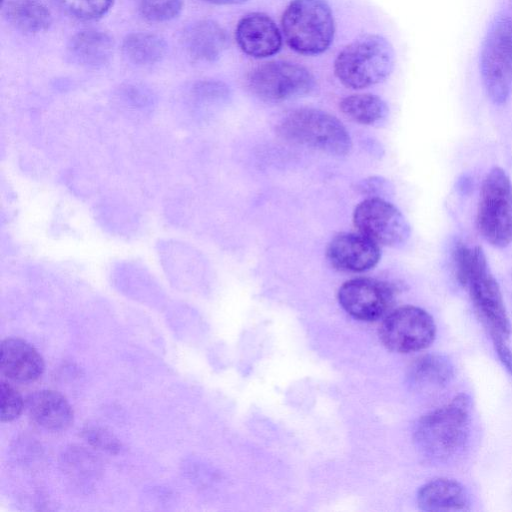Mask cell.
Instances as JSON below:
<instances>
[{
	"label": "cell",
	"instance_id": "obj_5",
	"mask_svg": "<svg viewBox=\"0 0 512 512\" xmlns=\"http://www.w3.org/2000/svg\"><path fill=\"white\" fill-rule=\"evenodd\" d=\"M277 130L287 141L330 155H346L352 147L350 135L341 121L316 108L290 112L280 121Z\"/></svg>",
	"mask_w": 512,
	"mask_h": 512
},
{
	"label": "cell",
	"instance_id": "obj_27",
	"mask_svg": "<svg viewBox=\"0 0 512 512\" xmlns=\"http://www.w3.org/2000/svg\"><path fill=\"white\" fill-rule=\"evenodd\" d=\"M493 345L496 351V354L505 367V369L512 375V351L506 345L505 340H493Z\"/></svg>",
	"mask_w": 512,
	"mask_h": 512
},
{
	"label": "cell",
	"instance_id": "obj_20",
	"mask_svg": "<svg viewBox=\"0 0 512 512\" xmlns=\"http://www.w3.org/2000/svg\"><path fill=\"white\" fill-rule=\"evenodd\" d=\"M5 14L13 26L28 33L44 31L52 23L49 9L40 0H11Z\"/></svg>",
	"mask_w": 512,
	"mask_h": 512
},
{
	"label": "cell",
	"instance_id": "obj_11",
	"mask_svg": "<svg viewBox=\"0 0 512 512\" xmlns=\"http://www.w3.org/2000/svg\"><path fill=\"white\" fill-rule=\"evenodd\" d=\"M342 308L351 316L373 321L392 306L394 289L386 282L371 278H355L345 282L338 291Z\"/></svg>",
	"mask_w": 512,
	"mask_h": 512
},
{
	"label": "cell",
	"instance_id": "obj_16",
	"mask_svg": "<svg viewBox=\"0 0 512 512\" xmlns=\"http://www.w3.org/2000/svg\"><path fill=\"white\" fill-rule=\"evenodd\" d=\"M26 408L30 418L47 430L62 431L73 423L71 405L62 394L54 390L33 392L26 400Z\"/></svg>",
	"mask_w": 512,
	"mask_h": 512
},
{
	"label": "cell",
	"instance_id": "obj_2",
	"mask_svg": "<svg viewBox=\"0 0 512 512\" xmlns=\"http://www.w3.org/2000/svg\"><path fill=\"white\" fill-rule=\"evenodd\" d=\"M470 398L459 394L446 405L424 415L417 423L414 440L426 457L446 461L465 447L470 432Z\"/></svg>",
	"mask_w": 512,
	"mask_h": 512
},
{
	"label": "cell",
	"instance_id": "obj_7",
	"mask_svg": "<svg viewBox=\"0 0 512 512\" xmlns=\"http://www.w3.org/2000/svg\"><path fill=\"white\" fill-rule=\"evenodd\" d=\"M480 73L484 90L497 105L512 93V19L499 16L491 24L480 52Z\"/></svg>",
	"mask_w": 512,
	"mask_h": 512
},
{
	"label": "cell",
	"instance_id": "obj_10",
	"mask_svg": "<svg viewBox=\"0 0 512 512\" xmlns=\"http://www.w3.org/2000/svg\"><path fill=\"white\" fill-rule=\"evenodd\" d=\"M353 222L358 231L378 245L398 247L410 236V225L401 211L380 197L360 202L354 210Z\"/></svg>",
	"mask_w": 512,
	"mask_h": 512
},
{
	"label": "cell",
	"instance_id": "obj_28",
	"mask_svg": "<svg viewBox=\"0 0 512 512\" xmlns=\"http://www.w3.org/2000/svg\"><path fill=\"white\" fill-rule=\"evenodd\" d=\"M212 4L217 5H232V4H240L246 2L247 0H203Z\"/></svg>",
	"mask_w": 512,
	"mask_h": 512
},
{
	"label": "cell",
	"instance_id": "obj_15",
	"mask_svg": "<svg viewBox=\"0 0 512 512\" xmlns=\"http://www.w3.org/2000/svg\"><path fill=\"white\" fill-rule=\"evenodd\" d=\"M187 54L195 61H216L227 47L225 30L212 20H199L188 25L182 35Z\"/></svg>",
	"mask_w": 512,
	"mask_h": 512
},
{
	"label": "cell",
	"instance_id": "obj_14",
	"mask_svg": "<svg viewBox=\"0 0 512 512\" xmlns=\"http://www.w3.org/2000/svg\"><path fill=\"white\" fill-rule=\"evenodd\" d=\"M0 369L10 380L31 382L44 371V361L38 351L20 338H7L1 343Z\"/></svg>",
	"mask_w": 512,
	"mask_h": 512
},
{
	"label": "cell",
	"instance_id": "obj_9",
	"mask_svg": "<svg viewBox=\"0 0 512 512\" xmlns=\"http://www.w3.org/2000/svg\"><path fill=\"white\" fill-rule=\"evenodd\" d=\"M382 343L391 351L410 353L429 347L436 337L432 316L416 306H403L386 316L379 330Z\"/></svg>",
	"mask_w": 512,
	"mask_h": 512
},
{
	"label": "cell",
	"instance_id": "obj_6",
	"mask_svg": "<svg viewBox=\"0 0 512 512\" xmlns=\"http://www.w3.org/2000/svg\"><path fill=\"white\" fill-rule=\"evenodd\" d=\"M476 225L494 247L505 248L512 242V183L500 167L492 168L483 179Z\"/></svg>",
	"mask_w": 512,
	"mask_h": 512
},
{
	"label": "cell",
	"instance_id": "obj_17",
	"mask_svg": "<svg viewBox=\"0 0 512 512\" xmlns=\"http://www.w3.org/2000/svg\"><path fill=\"white\" fill-rule=\"evenodd\" d=\"M417 503L429 512H456L470 509L469 494L458 481L437 478L424 484L418 491Z\"/></svg>",
	"mask_w": 512,
	"mask_h": 512
},
{
	"label": "cell",
	"instance_id": "obj_24",
	"mask_svg": "<svg viewBox=\"0 0 512 512\" xmlns=\"http://www.w3.org/2000/svg\"><path fill=\"white\" fill-rule=\"evenodd\" d=\"M183 8V0H139L142 16L152 22H166L177 17Z\"/></svg>",
	"mask_w": 512,
	"mask_h": 512
},
{
	"label": "cell",
	"instance_id": "obj_21",
	"mask_svg": "<svg viewBox=\"0 0 512 512\" xmlns=\"http://www.w3.org/2000/svg\"><path fill=\"white\" fill-rule=\"evenodd\" d=\"M122 48L126 59L130 63L141 67L160 62L167 50L164 39L148 32H136L127 35Z\"/></svg>",
	"mask_w": 512,
	"mask_h": 512
},
{
	"label": "cell",
	"instance_id": "obj_3",
	"mask_svg": "<svg viewBox=\"0 0 512 512\" xmlns=\"http://www.w3.org/2000/svg\"><path fill=\"white\" fill-rule=\"evenodd\" d=\"M394 65L395 53L389 41L367 34L343 48L335 59L334 73L344 86L359 90L384 81Z\"/></svg>",
	"mask_w": 512,
	"mask_h": 512
},
{
	"label": "cell",
	"instance_id": "obj_12",
	"mask_svg": "<svg viewBox=\"0 0 512 512\" xmlns=\"http://www.w3.org/2000/svg\"><path fill=\"white\" fill-rule=\"evenodd\" d=\"M326 255L339 270L363 272L376 266L381 251L377 243L361 233H340L329 242Z\"/></svg>",
	"mask_w": 512,
	"mask_h": 512
},
{
	"label": "cell",
	"instance_id": "obj_19",
	"mask_svg": "<svg viewBox=\"0 0 512 512\" xmlns=\"http://www.w3.org/2000/svg\"><path fill=\"white\" fill-rule=\"evenodd\" d=\"M451 361L438 354H429L417 359L410 369L409 378L420 390H436L446 386L453 378Z\"/></svg>",
	"mask_w": 512,
	"mask_h": 512
},
{
	"label": "cell",
	"instance_id": "obj_23",
	"mask_svg": "<svg viewBox=\"0 0 512 512\" xmlns=\"http://www.w3.org/2000/svg\"><path fill=\"white\" fill-rule=\"evenodd\" d=\"M66 14L73 18L90 21L104 16L113 0H53Z\"/></svg>",
	"mask_w": 512,
	"mask_h": 512
},
{
	"label": "cell",
	"instance_id": "obj_13",
	"mask_svg": "<svg viewBox=\"0 0 512 512\" xmlns=\"http://www.w3.org/2000/svg\"><path fill=\"white\" fill-rule=\"evenodd\" d=\"M240 49L254 58L276 54L282 46V36L275 22L266 14L253 12L242 17L235 30Z\"/></svg>",
	"mask_w": 512,
	"mask_h": 512
},
{
	"label": "cell",
	"instance_id": "obj_4",
	"mask_svg": "<svg viewBox=\"0 0 512 512\" xmlns=\"http://www.w3.org/2000/svg\"><path fill=\"white\" fill-rule=\"evenodd\" d=\"M281 25L289 47L303 55L323 53L335 33L333 13L326 0H292Z\"/></svg>",
	"mask_w": 512,
	"mask_h": 512
},
{
	"label": "cell",
	"instance_id": "obj_26",
	"mask_svg": "<svg viewBox=\"0 0 512 512\" xmlns=\"http://www.w3.org/2000/svg\"><path fill=\"white\" fill-rule=\"evenodd\" d=\"M83 436L97 449L110 453H117L121 449V444L115 436L102 427L94 425L86 426L83 430Z\"/></svg>",
	"mask_w": 512,
	"mask_h": 512
},
{
	"label": "cell",
	"instance_id": "obj_18",
	"mask_svg": "<svg viewBox=\"0 0 512 512\" xmlns=\"http://www.w3.org/2000/svg\"><path fill=\"white\" fill-rule=\"evenodd\" d=\"M113 53L111 37L99 30L88 29L74 34L67 45L71 62L85 68H100L107 64Z\"/></svg>",
	"mask_w": 512,
	"mask_h": 512
},
{
	"label": "cell",
	"instance_id": "obj_22",
	"mask_svg": "<svg viewBox=\"0 0 512 512\" xmlns=\"http://www.w3.org/2000/svg\"><path fill=\"white\" fill-rule=\"evenodd\" d=\"M339 108L349 119L365 125H372L384 119L388 113L385 101L370 93L352 94L344 97Z\"/></svg>",
	"mask_w": 512,
	"mask_h": 512
},
{
	"label": "cell",
	"instance_id": "obj_1",
	"mask_svg": "<svg viewBox=\"0 0 512 512\" xmlns=\"http://www.w3.org/2000/svg\"><path fill=\"white\" fill-rule=\"evenodd\" d=\"M452 259L456 278L468 289L475 311L488 329L492 341L506 340L511 333V324L500 287L489 270L482 248L457 243Z\"/></svg>",
	"mask_w": 512,
	"mask_h": 512
},
{
	"label": "cell",
	"instance_id": "obj_8",
	"mask_svg": "<svg viewBox=\"0 0 512 512\" xmlns=\"http://www.w3.org/2000/svg\"><path fill=\"white\" fill-rule=\"evenodd\" d=\"M248 86L264 101L281 102L312 92L315 79L307 68L297 63L271 61L251 71Z\"/></svg>",
	"mask_w": 512,
	"mask_h": 512
},
{
	"label": "cell",
	"instance_id": "obj_25",
	"mask_svg": "<svg viewBox=\"0 0 512 512\" xmlns=\"http://www.w3.org/2000/svg\"><path fill=\"white\" fill-rule=\"evenodd\" d=\"M24 406L19 391L8 381L0 382V419L10 422L18 418Z\"/></svg>",
	"mask_w": 512,
	"mask_h": 512
}]
</instances>
